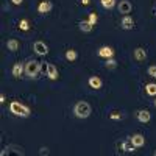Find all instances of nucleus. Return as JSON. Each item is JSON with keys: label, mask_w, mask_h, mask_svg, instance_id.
Segmentation results:
<instances>
[{"label": "nucleus", "mask_w": 156, "mask_h": 156, "mask_svg": "<svg viewBox=\"0 0 156 156\" xmlns=\"http://www.w3.org/2000/svg\"><path fill=\"white\" fill-rule=\"evenodd\" d=\"M73 112H75V115L78 117V119H87V117L90 115V112H92V109H90L89 103L78 101L76 105L73 106Z\"/></svg>", "instance_id": "f257e3e1"}, {"label": "nucleus", "mask_w": 156, "mask_h": 156, "mask_svg": "<svg viewBox=\"0 0 156 156\" xmlns=\"http://www.w3.org/2000/svg\"><path fill=\"white\" fill-rule=\"evenodd\" d=\"M9 109L14 115H19V117H28L30 115V109L25 105H22V103H19V101H12L9 105Z\"/></svg>", "instance_id": "f03ea898"}, {"label": "nucleus", "mask_w": 156, "mask_h": 156, "mask_svg": "<svg viewBox=\"0 0 156 156\" xmlns=\"http://www.w3.org/2000/svg\"><path fill=\"white\" fill-rule=\"evenodd\" d=\"M41 69H42L41 64H39L37 61H34V59H31V61H28L27 64H25V75H28L30 78H36Z\"/></svg>", "instance_id": "7ed1b4c3"}, {"label": "nucleus", "mask_w": 156, "mask_h": 156, "mask_svg": "<svg viewBox=\"0 0 156 156\" xmlns=\"http://www.w3.org/2000/svg\"><path fill=\"white\" fill-rule=\"evenodd\" d=\"M51 8H53V3H51L50 0H42V2L37 5V12H41V14H47V12L51 11Z\"/></svg>", "instance_id": "20e7f679"}, {"label": "nucleus", "mask_w": 156, "mask_h": 156, "mask_svg": "<svg viewBox=\"0 0 156 156\" xmlns=\"http://www.w3.org/2000/svg\"><path fill=\"white\" fill-rule=\"evenodd\" d=\"M33 48H34L36 53H37V55H41V56H44V55L48 53V48H47V45H45L42 41H36L34 45H33Z\"/></svg>", "instance_id": "39448f33"}, {"label": "nucleus", "mask_w": 156, "mask_h": 156, "mask_svg": "<svg viewBox=\"0 0 156 156\" xmlns=\"http://www.w3.org/2000/svg\"><path fill=\"white\" fill-rule=\"evenodd\" d=\"M131 9H133V5H131V2H128V0H122V2L119 3V12H122L123 16L129 14Z\"/></svg>", "instance_id": "423d86ee"}, {"label": "nucleus", "mask_w": 156, "mask_h": 156, "mask_svg": "<svg viewBox=\"0 0 156 156\" xmlns=\"http://www.w3.org/2000/svg\"><path fill=\"white\" fill-rule=\"evenodd\" d=\"M136 117H137V120L142 122V123H147V122H150V119H151V115H150V112H148L147 109H139V111H136Z\"/></svg>", "instance_id": "0eeeda50"}, {"label": "nucleus", "mask_w": 156, "mask_h": 156, "mask_svg": "<svg viewBox=\"0 0 156 156\" xmlns=\"http://www.w3.org/2000/svg\"><path fill=\"white\" fill-rule=\"evenodd\" d=\"M97 53H98V56H101V58H106V59H108V58H112V56H114L115 51H114L111 47H100Z\"/></svg>", "instance_id": "6e6552de"}, {"label": "nucleus", "mask_w": 156, "mask_h": 156, "mask_svg": "<svg viewBox=\"0 0 156 156\" xmlns=\"http://www.w3.org/2000/svg\"><path fill=\"white\" fill-rule=\"evenodd\" d=\"M120 27L123 28V30H131L133 27H134V20H133V17L131 16H123V19H122V22H120Z\"/></svg>", "instance_id": "1a4fd4ad"}, {"label": "nucleus", "mask_w": 156, "mask_h": 156, "mask_svg": "<svg viewBox=\"0 0 156 156\" xmlns=\"http://www.w3.org/2000/svg\"><path fill=\"white\" fill-rule=\"evenodd\" d=\"M129 139H131L133 145H134L136 148H139V147H142V145L145 144V137L142 136V134H134V136H131Z\"/></svg>", "instance_id": "9d476101"}, {"label": "nucleus", "mask_w": 156, "mask_h": 156, "mask_svg": "<svg viewBox=\"0 0 156 156\" xmlns=\"http://www.w3.org/2000/svg\"><path fill=\"white\" fill-rule=\"evenodd\" d=\"M45 70H47V76L50 78V80H56V78H58V70H56V67L53 66V64L48 62Z\"/></svg>", "instance_id": "9b49d317"}, {"label": "nucleus", "mask_w": 156, "mask_h": 156, "mask_svg": "<svg viewBox=\"0 0 156 156\" xmlns=\"http://www.w3.org/2000/svg\"><path fill=\"white\" fill-rule=\"evenodd\" d=\"M120 148L123 150V151H126V153H129V151H134V145H133V142H131V139H125V140H122V144H120Z\"/></svg>", "instance_id": "f8f14e48"}, {"label": "nucleus", "mask_w": 156, "mask_h": 156, "mask_svg": "<svg viewBox=\"0 0 156 156\" xmlns=\"http://www.w3.org/2000/svg\"><path fill=\"white\" fill-rule=\"evenodd\" d=\"M78 28H80L83 33H90V31H92V28H94V25L90 23L89 20H81L80 23H78Z\"/></svg>", "instance_id": "ddd939ff"}, {"label": "nucleus", "mask_w": 156, "mask_h": 156, "mask_svg": "<svg viewBox=\"0 0 156 156\" xmlns=\"http://www.w3.org/2000/svg\"><path fill=\"white\" fill-rule=\"evenodd\" d=\"M22 72H25V66L22 62H16L14 66H12V75H14L16 78H19L22 75Z\"/></svg>", "instance_id": "4468645a"}, {"label": "nucleus", "mask_w": 156, "mask_h": 156, "mask_svg": "<svg viewBox=\"0 0 156 156\" xmlns=\"http://www.w3.org/2000/svg\"><path fill=\"white\" fill-rule=\"evenodd\" d=\"M101 84H103V83H101V78H98V76H95V75L89 78V86L92 87V89H100Z\"/></svg>", "instance_id": "2eb2a0df"}, {"label": "nucleus", "mask_w": 156, "mask_h": 156, "mask_svg": "<svg viewBox=\"0 0 156 156\" xmlns=\"http://www.w3.org/2000/svg\"><path fill=\"white\" fill-rule=\"evenodd\" d=\"M134 58L137 59V61H144L145 58H147V51L142 48V47H137V48H134Z\"/></svg>", "instance_id": "dca6fc26"}, {"label": "nucleus", "mask_w": 156, "mask_h": 156, "mask_svg": "<svg viewBox=\"0 0 156 156\" xmlns=\"http://www.w3.org/2000/svg\"><path fill=\"white\" fill-rule=\"evenodd\" d=\"M6 47H8V50H11V51H17V50H19V42L16 41V39H9V41L6 42Z\"/></svg>", "instance_id": "f3484780"}, {"label": "nucleus", "mask_w": 156, "mask_h": 156, "mask_svg": "<svg viewBox=\"0 0 156 156\" xmlns=\"http://www.w3.org/2000/svg\"><path fill=\"white\" fill-rule=\"evenodd\" d=\"M145 90H147L148 95L154 97V95H156V83H148L147 87H145Z\"/></svg>", "instance_id": "a211bd4d"}, {"label": "nucleus", "mask_w": 156, "mask_h": 156, "mask_svg": "<svg viewBox=\"0 0 156 156\" xmlns=\"http://www.w3.org/2000/svg\"><path fill=\"white\" fill-rule=\"evenodd\" d=\"M8 150H12V151H14V153H17V154H25V151H23V148L22 147H19V145H14V144H11V145H8L6 147Z\"/></svg>", "instance_id": "6ab92c4d"}, {"label": "nucleus", "mask_w": 156, "mask_h": 156, "mask_svg": "<svg viewBox=\"0 0 156 156\" xmlns=\"http://www.w3.org/2000/svg\"><path fill=\"white\" fill-rule=\"evenodd\" d=\"M101 6L106 9H112L115 6V0H101Z\"/></svg>", "instance_id": "aec40b11"}, {"label": "nucleus", "mask_w": 156, "mask_h": 156, "mask_svg": "<svg viewBox=\"0 0 156 156\" xmlns=\"http://www.w3.org/2000/svg\"><path fill=\"white\" fill-rule=\"evenodd\" d=\"M78 58V53L75 50H67L66 51V59H69V61H75Z\"/></svg>", "instance_id": "412c9836"}, {"label": "nucleus", "mask_w": 156, "mask_h": 156, "mask_svg": "<svg viewBox=\"0 0 156 156\" xmlns=\"http://www.w3.org/2000/svg\"><path fill=\"white\" fill-rule=\"evenodd\" d=\"M115 66H117V62H115L112 58H108V61H106V69L112 70V69H115Z\"/></svg>", "instance_id": "4be33fe9"}, {"label": "nucleus", "mask_w": 156, "mask_h": 156, "mask_svg": "<svg viewBox=\"0 0 156 156\" xmlns=\"http://www.w3.org/2000/svg\"><path fill=\"white\" fill-rule=\"evenodd\" d=\"M19 28H20V30H23V31H27V30L30 28V25H28V22L25 20V19H22V20L19 22Z\"/></svg>", "instance_id": "5701e85b"}, {"label": "nucleus", "mask_w": 156, "mask_h": 156, "mask_svg": "<svg viewBox=\"0 0 156 156\" xmlns=\"http://www.w3.org/2000/svg\"><path fill=\"white\" fill-rule=\"evenodd\" d=\"M90 23H92V25H95L97 23V20H98V16L95 14V12H90V14H89V19H87Z\"/></svg>", "instance_id": "b1692460"}, {"label": "nucleus", "mask_w": 156, "mask_h": 156, "mask_svg": "<svg viewBox=\"0 0 156 156\" xmlns=\"http://www.w3.org/2000/svg\"><path fill=\"white\" fill-rule=\"evenodd\" d=\"M148 75L153 76V78H156V66H150L148 67Z\"/></svg>", "instance_id": "393cba45"}, {"label": "nucleus", "mask_w": 156, "mask_h": 156, "mask_svg": "<svg viewBox=\"0 0 156 156\" xmlns=\"http://www.w3.org/2000/svg\"><path fill=\"white\" fill-rule=\"evenodd\" d=\"M109 117H111L112 120H120V117H122V115H120V114H117V112H112Z\"/></svg>", "instance_id": "a878e982"}, {"label": "nucleus", "mask_w": 156, "mask_h": 156, "mask_svg": "<svg viewBox=\"0 0 156 156\" xmlns=\"http://www.w3.org/2000/svg\"><path fill=\"white\" fill-rule=\"evenodd\" d=\"M50 151H48V148H45V147H42L41 150H39V154H41V156H44V154H48Z\"/></svg>", "instance_id": "bb28decb"}, {"label": "nucleus", "mask_w": 156, "mask_h": 156, "mask_svg": "<svg viewBox=\"0 0 156 156\" xmlns=\"http://www.w3.org/2000/svg\"><path fill=\"white\" fill-rule=\"evenodd\" d=\"M11 2H12V3H14V5H20V3L23 2V0H11Z\"/></svg>", "instance_id": "cd10ccee"}, {"label": "nucleus", "mask_w": 156, "mask_h": 156, "mask_svg": "<svg viewBox=\"0 0 156 156\" xmlns=\"http://www.w3.org/2000/svg\"><path fill=\"white\" fill-rule=\"evenodd\" d=\"M81 3H83V5H89L90 0H81Z\"/></svg>", "instance_id": "c85d7f7f"}, {"label": "nucleus", "mask_w": 156, "mask_h": 156, "mask_svg": "<svg viewBox=\"0 0 156 156\" xmlns=\"http://www.w3.org/2000/svg\"><path fill=\"white\" fill-rule=\"evenodd\" d=\"M3 101H5V95L2 94V95H0V103H3Z\"/></svg>", "instance_id": "c756f323"}, {"label": "nucleus", "mask_w": 156, "mask_h": 156, "mask_svg": "<svg viewBox=\"0 0 156 156\" xmlns=\"http://www.w3.org/2000/svg\"><path fill=\"white\" fill-rule=\"evenodd\" d=\"M154 108H156V100H154Z\"/></svg>", "instance_id": "7c9ffc66"}, {"label": "nucleus", "mask_w": 156, "mask_h": 156, "mask_svg": "<svg viewBox=\"0 0 156 156\" xmlns=\"http://www.w3.org/2000/svg\"><path fill=\"white\" fill-rule=\"evenodd\" d=\"M154 14H156V9H154Z\"/></svg>", "instance_id": "2f4dec72"}, {"label": "nucleus", "mask_w": 156, "mask_h": 156, "mask_svg": "<svg viewBox=\"0 0 156 156\" xmlns=\"http://www.w3.org/2000/svg\"><path fill=\"white\" fill-rule=\"evenodd\" d=\"M154 156H156V151H154Z\"/></svg>", "instance_id": "473e14b6"}]
</instances>
